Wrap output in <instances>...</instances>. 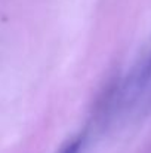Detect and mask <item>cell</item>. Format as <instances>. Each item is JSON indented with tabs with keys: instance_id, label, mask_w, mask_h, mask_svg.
<instances>
[{
	"instance_id": "obj_1",
	"label": "cell",
	"mask_w": 151,
	"mask_h": 153,
	"mask_svg": "<svg viewBox=\"0 0 151 153\" xmlns=\"http://www.w3.org/2000/svg\"><path fill=\"white\" fill-rule=\"evenodd\" d=\"M83 143H85V137L77 135V137L71 138L70 141H67L58 153H80L82 147H83Z\"/></svg>"
}]
</instances>
